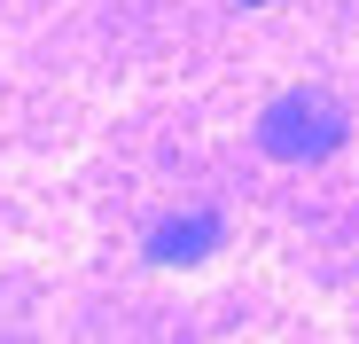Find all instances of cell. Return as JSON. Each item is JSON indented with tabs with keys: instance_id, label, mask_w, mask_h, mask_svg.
I'll list each match as a JSON object with an SVG mask.
<instances>
[{
	"instance_id": "6da1fadb",
	"label": "cell",
	"mask_w": 359,
	"mask_h": 344,
	"mask_svg": "<svg viewBox=\"0 0 359 344\" xmlns=\"http://www.w3.org/2000/svg\"><path fill=\"white\" fill-rule=\"evenodd\" d=\"M344 133H351V110L328 86H289L258 110V149L273 164H320L344 149Z\"/></svg>"
},
{
	"instance_id": "7a4b0ae2",
	"label": "cell",
	"mask_w": 359,
	"mask_h": 344,
	"mask_svg": "<svg viewBox=\"0 0 359 344\" xmlns=\"http://www.w3.org/2000/svg\"><path fill=\"white\" fill-rule=\"evenodd\" d=\"M226 243V219L219 211H180V219H164L156 235H149V258L156 266H196V258H211Z\"/></svg>"
}]
</instances>
